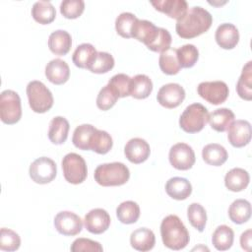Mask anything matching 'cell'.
<instances>
[{
  "label": "cell",
  "mask_w": 252,
  "mask_h": 252,
  "mask_svg": "<svg viewBox=\"0 0 252 252\" xmlns=\"http://www.w3.org/2000/svg\"><path fill=\"white\" fill-rule=\"evenodd\" d=\"M153 91V82L149 76L145 74H138L131 78L130 82V95L137 99H144L148 97Z\"/></svg>",
  "instance_id": "obj_27"
},
{
  "label": "cell",
  "mask_w": 252,
  "mask_h": 252,
  "mask_svg": "<svg viewBox=\"0 0 252 252\" xmlns=\"http://www.w3.org/2000/svg\"><path fill=\"white\" fill-rule=\"evenodd\" d=\"M112 145V138L106 131L95 129L90 143V151L99 155H105L111 150Z\"/></svg>",
  "instance_id": "obj_36"
},
{
  "label": "cell",
  "mask_w": 252,
  "mask_h": 252,
  "mask_svg": "<svg viewBox=\"0 0 252 252\" xmlns=\"http://www.w3.org/2000/svg\"><path fill=\"white\" fill-rule=\"evenodd\" d=\"M171 44V34L169 32L163 28H159V32L156 39L149 45L147 46L150 50L154 52H163L166 49L170 47Z\"/></svg>",
  "instance_id": "obj_46"
},
{
  "label": "cell",
  "mask_w": 252,
  "mask_h": 252,
  "mask_svg": "<svg viewBox=\"0 0 252 252\" xmlns=\"http://www.w3.org/2000/svg\"><path fill=\"white\" fill-rule=\"evenodd\" d=\"M32 16L35 22L41 25H48L54 21L56 11L51 2L36 1L32 8Z\"/></svg>",
  "instance_id": "obj_30"
},
{
  "label": "cell",
  "mask_w": 252,
  "mask_h": 252,
  "mask_svg": "<svg viewBox=\"0 0 252 252\" xmlns=\"http://www.w3.org/2000/svg\"><path fill=\"white\" fill-rule=\"evenodd\" d=\"M212 23L213 17L209 11L200 6H194L177 20L175 30L181 38L189 39L206 32L211 28Z\"/></svg>",
  "instance_id": "obj_1"
},
{
  "label": "cell",
  "mask_w": 252,
  "mask_h": 252,
  "mask_svg": "<svg viewBox=\"0 0 252 252\" xmlns=\"http://www.w3.org/2000/svg\"><path fill=\"white\" fill-rule=\"evenodd\" d=\"M197 92L202 98L214 105L224 102L229 94L227 85L222 81L202 82L198 85Z\"/></svg>",
  "instance_id": "obj_9"
},
{
  "label": "cell",
  "mask_w": 252,
  "mask_h": 252,
  "mask_svg": "<svg viewBox=\"0 0 252 252\" xmlns=\"http://www.w3.org/2000/svg\"><path fill=\"white\" fill-rule=\"evenodd\" d=\"M158 65L160 70L166 75H175L177 74L181 66L179 64L176 49L169 47L165 51L161 52L158 58Z\"/></svg>",
  "instance_id": "obj_33"
},
{
  "label": "cell",
  "mask_w": 252,
  "mask_h": 252,
  "mask_svg": "<svg viewBox=\"0 0 252 252\" xmlns=\"http://www.w3.org/2000/svg\"><path fill=\"white\" fill-rule=\"evenodd\" d=\"M151 4L156 10L176 20L182 18L188 10V4L185 0H158L151 1Z\"/></svg>",
  "instance_id": "obj_18"
},
{
  "label": "cell",
  "mask_w": 252,
  "mask_h": 252,
  "mask_svg": "<svg viewBox=\"0 0 252 252\" xmlns=\"http://www.w3.org/2000/svg\"><path fill=\"white\" fill-rule=\"evenodd\" d=\"M109 214L101 208H95L91 210L84 219L85 227L88 231L94 234H100L107 230L110 225Z\"/></svg>",
  "instance_id": "obj_14"
},
{
  "label": "cell",
  "mask_w": 252,
  "mask_h": 252,
  "mask_svg": "<svg viewBox=\"0 0 252 252\" xmlns=\"http://www.w3.org/2000/svg\"><path fill=\"white\" fill-rule=\"evenodd\" d=\"M130 82L131 78L123 73H119L111 77L108 85L115 91L119 97H126L130 95Z\"/></svg>",
  "instance_id": "obj_43"
},
{
  "label": "cell",
  "mask_w": 252,
  "mask_h": 252,
  "mask_svg": "<svg viewBox=\"0 0 252 252\" xmlns=\"http://www.w3.org/2000/svg\"><path fill=\"white\" fill-rule=\"evenodd\" d=\"M160 235L164 246L171 250H181L190 240L189 232L176 215H168L160 223Z\"/></svg>",
  "instance_id": "obj_2"
},
{
  "label": "cell",
  "mask_w": 252,
  "mask_h": 252,
  "mask_svg": "<svg viewBox=\"0 0 252 252\" xmlns=\"http://www.w3.org/2000/svg\"><path fill=\"white\" fill-rule=\"evenodd\" d=\"M21 245L19 234L9 228L2 227L0 231V249L2 251H16Z\"/></svg>",
  "instance_id": "obj_40"
},
{
  "label": "cell",
  "mask_w": 252,
  "mask_h": 252,
  "mask_svg": "<svg viewBox=\"0 0 252 252\" xmlns=\"http://www.w3.org/2000/svg\"><path fill=\"white\" fill-rule=\"evenodd\" d=\"M185 98L183 87L176 83H168L160 87L158 92V102L165 108H175L179 106Z\"/></svg>",
  "instance_id": "obj_12"
},
{
  "label": "cell",
  "mask_w": 252,
  "mask_h": 252,
  "mask_svg": "<svg viewBox=\"0 0 252 252\" xmlns=\"http://www.w3.org/2000/svg\"><path fill=\"white\" fill-rule=\"evenodd\" d=\"M158 32L159 28L155 26L152 22L138 19L134 28L133 37L143 42L146 46H149L156 39Z\"/></svg>",
  "instance_id": "obj_24"
},
{
  "label": "cell",
  "mask_w": 252,
  "mask_h": 252,
  "mask_svg": "<svg viewBox=\"0 0 252 252\" xmlns=\"http://www.w3.org/2000/svg\"><path fill=\"white\" fill-rule=\"evenodd\" d=\"M209 112L203 104L195 102L188 105L179 118V126L186 133L200 132L208 122Z\"/></svg>",
  "instance_id": "obj_4"
},
{
  "label": "cell",
  "mask_w": 252,
  "mask_h": 252,
  "mask_svg": "<svg viewBox=\"0 0 252 252\" xmlns=\"http://www.w3.org/2000/svg\"><path fill=\"white\" fill-rule=\"evenodd\" d=\"M114 67V58L113 56L104 51L97 52V55L93 62V64L90 66L89 70L95 74H103L107 73Z\"/></svg>",
  "instance_id": "obj_41"
},
{
  "label": "cell",
  "mask_w": 252,
  "mask_h": 252,
  "mask_svg": "<svg viewBox=\"0 0 252 252\" xmlns=\"http://www.w3.org/2000/svg\"><path fill=\"white\" fill-rule=\"evenodd\" d=\"M168 158L170 164L178 170L190 169L196 160L192 147L186 143H177L173 145L169 150Z\"/></svg>",
  "instance_id": "obj_10"
},
{
  "label": "cell",
  "mask_w": 252,
  "mask_h": 252,
  "mask_svg": "<svg viewBox=\"0 0 252 252\" xmlns=\"http://www.w3.org/2000/svg\"><path fill=\"white\" fill-rule=\"evenodd\" d=\"M61 164L64 178L69 183L80 184L86 180L88 168L82 156L76 153H69L63 158Z\"/></svg>",
  "instance_id": "obj_7"
},
{
  "label": "cell",
  "mask_w": 252,
  "mask_h": 252,
  "mask_svg": "<svg viewBox=\"0 0 252 252\" xmlns=\"http://www.w3.org/2000/svg\"><path fill=\"white\" fill-rule=\"evenodd\" d=\"M85 9L83 0H64L60 4V13L66 19L79 18Z\"/></svg>",
  "instance_id": "obj_44"
},
{
  "label": "cell",
  "mask_w": 252,
  "mask_h": 252,
  "mask_svg": "<svg viewBox=\"0 0 252 252\" xmlns=\"http://www.w3.org/2000/svg\"><path fill=\"white\" fill-rule=\"evenodd\" d=\"M177 58L181 68H191L199 58V51L193 44H184L176 49Z\"/></svg>",
  "instance_id": "obj_39"
},
{
  "label": "cell",
  "mask_w": 252,
  "mask_h": 252,
  "mask_svg": "<svg viewBox=\"0 0 252 252\" xmlns=\"http://www.w3.org/2000/svg\"><path fill=\"white\" fill-rule=\"evenodd\" d=\"M45 76L50 83L62 85L66 83L70 77L69 65L60 58L52 59L45 66Z\"/></svg>",
  "instance_id": "obj_17"
},
{
  "label": "cell",
  "mask_w": 252,
  "mask_h": 252,
  "mask_svg": "<svg viewBox=\"0 0 252 252\" xmlns=\"http://www.w3.org/2000/svg\"><path fill=\"white\" fill-rule=\"evenodd\" d=\"M70 250L72 252H88V251H92V252H101L103 250L102 246L100 245L99 242L89 239V238H84V237H80L77 238L73 241Z\"/></svg>",
  "instance_id": "obj_45"
},
{
  "label": "cell",
  "mask_w": 252,
  "mask_h": 252,
  "mask_svg": "<svg viewBox=\"0 0 252 252\" xmlns=\"http://www.w3.org/2000/svg\"><path fill=\"white\" fill-rule=\"evenodd\" d=\"M94 176L96 183L103 187L120 186L129 180L130 171L124 163L114 161L97 165Z\"/></svg>",
  "instance_id": "obj_3"
},
{
  "label": "cell",
  "mask_w": 252,
  "mask_h": 252,
  "mask_svg": "<svg viewBox=\"0 0 252 252\" xmlns=\"http://www.w3.org/2000/svg\"><path fill=\"white\" fill-rule=\"evenodd\" d=\"M119 98L115 91L107 84L98 93L96 97V106L103 111H106L114 106Z\"/></svg>",
  "instance_id": "obj_42"
},
{
  "label": "cell",
  "mask_w": 252,
  "mask_h": 252,
  "mask_svg": "<svg viewBox=\"0 0 252 252\" xmlns=\"http://www.w3.org/2000/svg\"><path fill=\"white\" fill-rule=\"evenodd\" d=\"M251 239H252V230L250 228L245 230L244 232H242V234L240 235L241 248L244 249L245 251H250L251 250V243H252Z\"/></svg>",
  "instance_id": "obj_47"
},
{
  "label": "cell",
  "mask_w": 252,
  "mask_h": 252,
  "mask_svg": "<svg viewBox=\"0 0 252 252\" xmlns=\"http://www.w3.org/2000/svg\"><path fill=\"white\" fill-rule=\"evenodd\" d=\"M95 129L96 128L91 124H82L77 126L72 137L74 146L83 151H90V143Z\"/></svg>",
  "instance_id": "obj_34"
},
{
  "label": "cell",
  "mask_w": 252,
  "mask_h": 252,
  "mask_svg": "<svg viewBox=\"0 0 252 252\" xmlns=\"http://www.w3.org/2000/svg\"><path fill=\"white\" fill-rule=\"evenodd\" d=\"M236 92L242 99H252V61H248L243 66L236 84Z\"/></svg>",
  "instance_id": "obj_32"
},
{
  "label": "cell",
  "mask_w": 252,
  "mask_h": 252,
  "mask_svg": "<svg viewBox=\"0 0 252 252\" xmlns=\"http://www.w3.org/2000/svg\"><path fill=\"white\" fill-rule=\"evenodd\" d=\"M70 124L63 116H55L51 119L48 127V139L52 144L61 145L68 137Z\"/></svg>",
  "instance_id": "obj_23"
},
{
  "label": "cell",
  "mask_w": 252,
  "mask_h": 252,
  "mask_svg": "<svg viewBox=\"0 0 252 252\" xmlns=\"http://www.w3.org/2000/svg\"><path fill=\"white\" fill-rule=\"evenodd\" d=\"M116 216L122 223H135L140 217V207L134 201L122 202L116 209Z\"/></svg>",
  "instance_id": "obj_35"
},
{
  "label": "cell",
  "mask_w": 252,
  "mask_h": 252,
  "mask_svg": "<svg viewBox=\"0 0 252 252\" xmlns=\"http://www.w3.org/2000/svg\"><path fill=\"white\" fill-rule=\"evenodd\" d=\"M155 243V233L153 232V230L147 227L137 228L130 235V244L135 250L138 251H150L154 248Z\"/></svg>",
  "instance_id": "obj_20"
},
{
  "label": "cell",
  "mask_w": 252,
  "mask_h": 252,
  "mask_svg": "<svg viewBox=\"0 0 252 252\" xmlns=\"http://www.w3.org/2000/svg\"><path fill=\"white\" fill-rule=\"evenodd\" d=\"M29 173L33 182L47 184L56 177L57 166L53 159L47 157H40L31 163Z\"/></svg>",
  "instance_id": "obj_8"
},
{
  "label": "cell",
  "mask_w": 252,
  "mask_h": 252,
  "mask_svg": "<svg viewBox=\"0 0 252 252\" xmlns=\"http://www.w3.org/2000/svg\"><path fill=\"white\" fill-rule=\"evenodd\" d=\"M202 158L204 161L210 165L220 166L226 161L228 154L223 146L217 143H212L203 148Z\"/></svg>",
  "instance_id": "obj_26"
},
{
  "label": "cell",
  "mask_w": 252,
  "mask_h": 252,
  "mask_svg": "<svg viewBox=\"0 0 252 252\" xmlns=\"http://www.w3.org/2000/svg\"><path fill=\"white\" fill-rule=\"evenodd\" d=\"M97 55V51L91 43H82L75 49L72 61L73 63L82 69H89L94 61Z\"/></svg>",
  "instance_id": "obj_25"
},
{
  "label": "cell",
  "mask_w": 252,
  "mask_h": 252,
  "mask_svg": "<svg viewBox=\"0 0 252 252\" xmlns=\"http://www.w3.org/2000/svg\"><path fill=\"white\" fill-rule=\"evenodd\" d=\"M251 124L247 120H235L227 128V139L234 148H242L251 141Z\"/></svg>",
  "instance_id": "obj_13"
},
{
  "label": "cell",
  "mask_w": 252,
  "mask_h": 252,
  "mask_svg": "<svg viewBox=\"0 0 252 252\" xmlns=\"http://www.w3.org/2000/svg\"><path fill=\"white\" fill-rule=\"evenodd\" d=\"M228 217L236 224L246 222L251 217V204L245 199H236L228 208Z\"/></svg>",
  "instance_id": "obj_29"
},
{
  "label": "cell",
  "mask_w": 252,
  "mask_h": 252,
  "mask_svg": "<svg viewBox=\"0 0 252 252\" xmlns=\"http://www.w3.org/2000/svg\"><path fill=\"white\" fill-rule=\"evenodd\" d=\"M54 226L60 234L65 236H74L81 232L83 228V221L75 213L62 211L55 216Z\"/></svg>",
  "instance_id": "obj_11"
},
{
  "label": "cell",
  "mask_w": 252,
  "mask_h": 252,
  "mask_svg": "<svg viewBox=\"0 0 252 252\" xmlns=\"http://www.w3.org/2000/svg\"><path fill=\"white\" fill-rule=\"evenodd\" d=\"M72 46V37L64 30H57L50 33L48 37V47L55 55H66Z\"/></svg>",
  "instance_id": "obj_19"
},
{
  "label": "cell",
  "mask_w": 252,
  "mask_h": 252,
  "mask_svg": "<svg viewBox=\"0 0 252 252\" xmlns=\"http://www.w3.org/2000/svg\"><path fill=\"white\" fill-rule=\"evenodd\" d=\"M124 154L130 162L135 164L142 163L150 157V145L142 138H132L126 143Z\"/></svg>",
  "instance_id": "obj_15"
},
{
  "label": "cell",
  "mask_w": 252,
  "mask_h": 252,
  "mask_svg": "<svg viewBox=\"0 0 252 252\" xmlns=\"http://www.w3.org/2000/svg\"><path fill=\"white\" fill-rule=\"evenodd\" d=\"M215 38L221 48L232 49L239 41V32L233 24L223 23L218 27Z\"/></svg>",
  "instance_id": "obj_16"
},
{
  "label": "cell",
  "mask_w": 252,
  "mask_h": 252,
  "mask_svg": "<svg viewBox=\"0 0 252 252\" xmlns=\"http://www.w3.org/2000/svg\"><path fill=\"white\" fill-rule=\"evenodd\" d=\"M29 104L32 111L44 113L53 106V95L49 89L40 81H32L27 86Z\"/></svg>",
  "instance_id": "obj_5"
},
{
  "label": "cell",
  "mask_w": 252,
  "mask_h": 252,
  "mask_svg": "<svg viewBox=\"0 0 252 252\" xmlns=\"http://www.w3.org/2000/svg\"><path fill=\"white\" fill-rule=\"evenodd\" d=\"M187 217L193 227L202 232L207 222V213L205 208L199 203H192L187 209Z\"/></svg>",
  "instance_id": "obj_38"
},
{
  "label": "cell",
  "mask_w": 252,
  "mask_h": 252,
  "mask_svg": "<svg viewBox=\"0 0 252 252\" xmlns=\"http://www.w3.org/2000/svg\"><path fill=\"white\" fill-rule=\"evenodd\" d=\"M234 239V232L231 227L225 224L219 225L213 233L212 243L214 247L219 251L228 250L232 244Z\"/></svg>",
  "instance_id": "obj_31"
},
{
  "label": "cell",
  "mask_w": 252,
  "mask_h": 252,
  "mask_svg": "<svg viewBox=\"0 0 252 252\" xmlns=\"http://www.w3.org/2000/svg\"><path fill=\"white\" fill-rule=\"evenodd\" d=\"M234 121V113L229 108H218L209 114L208 122L217 132H224Z\"/></svg>",
  "instance_id": "obj_28"
},
{
  "label": "cell",
  "mask_w": 252,
  "mask_h": 252,
  "mask_svg": "<svg viewBox=\"0 0 252 252\" xmlns=\"http://www.w3.org/2000/svg\"><path fill=\"white\" fill-rule=\"evenodd\" d=\"M138 18L129 12L121 13L115 20V30L119 35L125 38L133 37V32Z\"/></svg>",
  "instance_id": "obj_37"
},
{
  "label": "cell",
  "mask_w": 252,
  "mask_h": 252,
  "mask_svg": "<svg viewBox=\"0 0 252 252\" xmlns=\"http://www.w3.org/2000/svg\"><path fill=\"white\" fill-rule=\"evenodd\" d=\"M22 116L21 98L18 93L5 90L0 94V118L3 123L12 125L17 123Z\"/></svg>",
  "instance_id": "obj_6"
},
{
  "label": "cell",
  "mask_w": 252,
  "mask_h": 252,
  "mask_svg": "<svg viewBox=\"0 0 252 252\" xmlns=\"http://www.w3.org/2000/svg\"><path fill=\"white\" fill-rule=\"evenodd\" d=\"M249 180L250 176L247 170L241 167H234L225 174L224 185L229 191L240 192L248 186Z\"/></svg>",
  "instance_id": "obj_22"
},
{
  "label": "cell",
  "mask_w": 252,
  "mask_h": 252,
  "mask_svg": "<svg viewBox=\"0 0 252 252\" xmlns=\"http://www.w3.org/2000/svg\"><path fill=\"white\" fill-rule=\"evenodd\" d=\"M165 192L172 199L185 200L192 193V185L186 178L171 177L165 184Z\"/></svg>",
  "instance_id": "obj_21"
}]
</instances>
